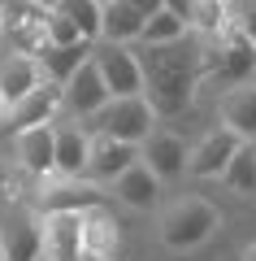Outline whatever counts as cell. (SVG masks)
<instances>
[{
    "instance_id": "30bf717a",
    "label": "cell",
    "mask_w": 256,
    "mask_h": 261,
    "mask_svg": "<svg viewBox=\"0 0 256 261\" xmlns=\"http://www.w3.org/2000/svg\"><path fill=\"white\" fill-rule=\"evenodd\" d=\"M187 152H191V148H187V140L178 135L174 126H156L152 135L139 144V161H144V166H152V174L161 178V183L187 174Z\"/></svg>"
},
{
    "instance_id": "7402d4cb",
    "label": "cell",
    "mask_w": 256,
    "mask_h": 261,
    "mask_svg": "<svg viewBox=\"0 0 256 261\" xmlns=\"http://www.w3.org/2000/svg\"><path fill=\"white\" fill-rule=\"evenodd\" d=\"M221 187L235 196H256V140H243L230 166L221 170Z\"/></svg>"
},
{
    "instance_id": "4316f807",
    "label": "cell",
    "mask_w": 256,
    "mask_h": 261,
    "mask_svg": "<svg viewBox=\"0 0 256 261\" xmlns=\"http://www.w3.org/2000/svg\"><path fill=\"white\" fill-rule=\"evenodd\" d=\"M230 22L256 44V0H235V5H230Z\"/></svg>"
},
{
    "instance_id": "e0dca14e",
    "label": "cell",
    "mask_w": 256,
    "mask_h": 261,
    "mask_svg": "<svg viewBox=\"0 0 256 261\" xmlns=\"http://www.w3.org/2000/svg\"><path fill=\"white\" fill-rule=\"evenodd\" d=\"M109 187H113V196H118L122 205H130V209H152L156 200H161V178H156L152 166H144V161H135L130 170H122Z\"/></svg>"
},
{
    "instance_id": "ffe728a7",
    "label": "cell",
    "mask_w": 256,
    "mask_h": 261,
    "mask_svg": "<svg viewBox=\"0 0 256 261\" xmlns=\"http://www.w3.org/2000/svg\"><path fill=\"white\" fill-rule=\"evenodd\" d=\"M39 79H44L39 57H22V53H5V57H0V92L9 96L13 105H18Z\"/></svg>"
},
{
    "instance_id": "7a4b0ae2",
    "label": "cell",
    "mask_w": 256,
    "mask_h": 261,
    "mask_svg": "<svg viewBox=\"0 0 256 261\" xmlns=\"http://www.w3.org/2000/svg\"><path fill=\"white\" fill-rule=\"evenodd\" d=\"M256 79V44L243 35V31L230 22L226 31H217L213 39H204V74H200V92L209 87H230L252 83Z\"/></svg>"
},
{
    "instance_id": "ba28073f",
    "label": "cell",
    "mask_w": 256,
    "mask_h": 261,
    "mask_svg": "<svg viewBox=\"0 0 256 261\" xmlns=\"http://www.w3.org/2000/svg\"><path fill=\"white\" fill-rule=\"evenodd\" d=\"M109 100H113V92H109V83H104L96 57H92V61H82L78 70L65 79V113H70V118L87 122L96 109H104Z\"/></svg>"
},
{
    "instance_id": "f1b7e54d",
    "label": "cell",
    "mask_w": 256,
    "mask_h": 261,
    "mask_svg": "<svg viewBox=\"0 0 256 261\" xmlns=\"http://www.w3.org/2000/svg\"><path fill=\"white\" fill-rule=\"evenodd\" d=\"M130 5H135V9L144 13V18H152L156 9H165V0H130Z\"/></svg>"
},
{
    "instance_id": "5bb4252c",
    "label": "cell",
    "mask_w": 256,
    "mask_h": 261,
    "mask_svg": "<svg viewBox=\"0 0 256 261\" xmlns=\"http://www.w3.org/2000/svg\"><path fill=\"white\" fill-rule=\"evenodd\" d=\"M139 161V144L113 140V135H92V152H87V178L92 183H113L122 170Z\"/></svg>"
},
{
    "instance_id": "f546056e",
    "label": "cell",
    "mask_w": 256,
    "mask_h": 261,
    "mask_svg": "<svg viewBox=\"0 0 256 261\" xmlns=\"http://www.w3.org/2000/svg\"><path fill=\"white\" fill-rule=\"evenodd\" d=\"M9 122H13V100H9L5 92H0V130L9 126Z\"/></svg>"
},
{
    "instance_id": "e575fe53",
    "label": "cell",
    "mask_w": 256,
    "mask_h": 261,
    "mask_svg": "<svg viewBox=\"0 0 256 261\" xmlns=\"http://www.w3.org/2000/svg\"><path fill=\"white\" fill-rule=\"evenodd\" d=\"M100 5H109V0H100Z\"/></svg>"
},
{
    "instance_id": "ac0fdd59",
    "label": "cell",
    "mask_w": 256,
    "mask_h": 261,
    "mask_svg": "<svg viewBox=\"0 0 256 261\" xmlns=\"http://www.w3.org/2000/svg\"><path fill=\"white\" fill-rule=\"evenodd\" d=\"M78 222H82V248L92 252V257H113V252H118V244H122V226H118V218H113L104 205L82 209Z\"/></svg>"
},
{
    "instance_id": "1f68e13d",
    "label": "cell",
    "mask_w": 256,
    "mask_h": 261,
    "mask_svg": "<svg viewBox=\"0 0 256 261\" xmlns=\"http://www.w3.org/2000/svg\"><path fill=\"white\" fill-rule=\"evenodd\" d=\"M35 5H48V9H52V5H56V0H35Z\"/></svg>"
},
{
    "instance_id": "277c9868",
    "label": "cell",
    "mask_w": 256,
    "mask_h": 261,
    "mask_svg": "<svg viewBox=\"0 0 256 261\" xmlns=\"http://www.w3.org/2000/svg\"><path fill=\"white\" fill-rule=\"evenodd\" d=\"M217 226H221L217 209L209 200H200V196H187V200H174L161 214V240H165V248L187 252V248H200Z\"/></svg>"
},
{
    "instance_id": "484cf974",
    "label": "cell",
    "mask_w": 256,
    "mask_h": 261,
    "mask_svg": "<svg viewBox=\"0 0 256 261\" xmlns=\"http://www.w3.org/2000/svg\"><path fill=\"white\" fill-rule=\"evenodd\" d=\"M48 44H82L78 27H74L61 9H48ZM87 44H92V39H87Z\"/></svg>"
},
{
    "instance_id": "4fadbf2b",
    "label": "cell",
    "mask_w": 256,
    "mask_h": 261,
    "mask_svg": "<svg viewBox=\"0 0 256 261\" xmlns=\"http://www.w3.org/2000/svg\"><path fill=\"white\" fill-rule=\"evenodd\" d=\"M44 257V226L39 214H13L0 226V261H39Z\"/></svg>"
},
{
    "instance_id": "7c38bea8",
    "label": "cell",
    "mask_w": 256,
    "mask_h": 261,
    "mask_svg": "<svg viewBox=\"0 0 256 261\" xmlns=\"http://www.w3.org/2000/svg\"><path fill=\"white\" fill-rule=\"evenodd\" d=\"M13 152H18V170L39 178L56 174V135L52 126H26V130H13Z\"/></svg>"
},
{
    "instance_id": "8fae6325",
    "label": "cell",
    "mask_w": 256,
    "mask_h": 261,
    "mask_svg": "<svg viewBox=\"0 0 256 261\" xmlns=\"http://www.w3.org/2000/svg\"><path fill=\"white\" fill-rule=\"evenodd\" d=\"M65 113V83H52V79H39L18 105H13V130L26 126H52L56 118Z\"/></svg>"
},
{
    "instance_id": "9a60e30c",
    "label": "cell",
    "mask_w": 256,
    "mask_h": 261,
    "mask_svg": "<svg viewBox=\"0 0 256 261\" xmlns=\"http://www.w3.org/2000/svg\"><path fill=\"white\" fill-rule=\"evenodd\" d=\"M52 135H56V174L65 178H82L87 174V152H92V130L82 126L78 118L52 122Z\"/></svg>"
},
{
    "instance_id": "5b68a950",
    "label": "cell",
    "mask_w": 256,
    "mask_h": 261,
    "mask_svg": "<svg viewBox=\"0 0 256 261\" xmlns=\"http://www.w3.org/2000/svg\"><path fill=\"white\" fill-rule=\"evenodd\" d=\"M92 57H96L113 96H144V61H139L135 44H104V39H96Z\"/></svg>"
},
{
    "instance_id": "836d02e7",
    "label": "cell",
    "mask_w": 256,
    "mask_h": 261,
    "mask_svg": "<svg viewBox=\"0 0 256 261\" xmlns=\"http://www.w3.org/2000/svg\"><path fill=\"white\" fill-rule=\"evenodd\" d=\"M226 5H235V0H226Z\"/></svg>"
},
{
    "instance_id": "9c48e42d",
    "label": "cell",
    "mask_w": 256,
    "mask_h": 261,
    "mask_svg": "<svg viewBox=\"0 0 256 261\" xmlns=\"http://www.w3.org/2000/svg\"><path fill=\"white\" fill-rule=\"evenodd\" d=\"M92 205H104V192L87 174L82 178H65V174L39 178V214H48V209H74V214H82Z\"/></svg>"
},
{
    "instance_id": "44dd1931",
    "label": "cell",
    "mask_w": 256,
    "mask_h": 261,
    "mask_svg": "<svg viewBox=\"0 0 256 261\" xmlns=\"http://www.w3.org/2000/svg\"><path fill=\"white\" fill-rule=\"evenodd\" d=\"M92 48L96 44H48L44 53H39V70H44V79H52V83H65V79L78 70L82 61H92Z\"/></svg>"
},
{
    "instance_id": "d4e9b609",
    "label": "cell",
    "mask_w": 256,
    "mask_h": 261,
    "mask_svg": "<svg viewBox=\"0 0 256 261\" xmlns=\"http://www.w3.org/2000/svg\"><path fill=\"white\" fill-rule=\"evenodd\" d=\"M187 18H178L174 9H156L152 18L144 22V35H139V44H174V39L187 35Z\"/></svg>"
},
{
    "instance_id": "8992f818",
    "label": "cell",
    "mask_w": 256,
    "mask_h": 261,
    "mask_svg": "<svg viewBox=\"0 0 256 261\" xmlns=\"http://www.w3.org/2000/svg\"><path fill=\"white\" fill-rule=\"evenodd\" d=\"M39 226H44V257L48 261H96L82 248V222L74 209H48V214H39Z\"/></svg>"
},
{
    "instance_id": "603a6c76",
    "label": "cell",
    "mask_w": 256,
    "mask_h": 261,
    "mask_svg": "<svg viewBox=\"0 0 256 261\" xmlns=\"http://www.w3.org/2000/svg\"><path fill=\"white\" fill-rule=\"evenodd\" d=\"M52 9H61L65 18L78 27V35H82V39H92V44L100 39V9H104L100 0H56Z\"/></svg>"
},
{
    "instance_id": "d6986e66",
    "label": "cell",
    "mask_w": 256,
    "mask_h": 261,
    "mask_svg": "<svg viewBox=\"0 0 256 261\" xmlns=\"http://www.w3.org/2000/svg\"><path fill=\"white\" fill-rule=\"evenodd\" d=\"M144 22L148 18L130 5V0H109L100 9V39L104 44H139Z\"/></svg>"
},
{
    "instance_id": "83f0119b",
    "label": "cell",
    "mask_w": 256,
    "mask_h": 261,
    "mask_svg": "<svg viewBox=\"0 0 256 261\" xmlns=\"http://www.w3.org/2000/svg\"><path fill=\"white\" fill-rule=\"evenodd\" d=\"M191 5L195 0H165V9H174L178 18H191ZM187 27H191V22H187Z\"/></svg>"
},
{
    "instance_id": "2e32d148",
    "label": "cell",
    "mask_w": 256,
    "mask_h": 261,
    "mask_svg": "<svg viewBox=\"0 0 256 261\" xmlns=\"http://www.w3.org/2000/svg\"><path fill=\"white\" fill-rule=\"evenodd\" d=\"M217 118L221 126H230L239 140H256V79L252 83H239L221 96L217 105Z\"/></svg>"
},
{
    "instance_id": "d590c367",
    "label": "cell",
    "mask_w": 256,
    "mask_h": 261,
    "mask_svg": "<svg viewBox=\"0 0 256 261\" xmlns=\"http://www.w3.org/2000/svg\"><path fill=\"white\" fill-rule=\"evenodd\" d=\"M39 261H48V257H39Z\"/></svg>"
},
{
    "instance_id": "d6a6232c",
    "label": "cell",
    "mask_w": 256,
    "mask_h": 261,
    "mask_svg": "<svg viewBox=\"0 0 256 261\" xmlns=\"http://www.w3.org/2000/svg\"><path fill=\"white\" fill-rule=\"evenodd\" d=\"M96 261H113V257H96Z\"/></svg>"
},
{
    "instance_id": "4dcf8cb0",
    "label": "cell",
    "mask_w": 256,
    "mask_h": 261,
    "mask_svg": "<svg viewBox=\"0 0 256 261\" xmlns=\"http://www.w3.org/2000/svg\"><path fill=\"white\" fill-rule=\"evenodd\" d=\"M239 261H256V244H247V248H243V257H239Z\"/></svg>"
},
{
    "instance_id": "6da1fadb",
    "label": "cell",
    "mask_w": 256,
    "mask_h": 261,
    "mask_svg": "<svg viewBox=\"0 0 256 261\" xmlns=\"http://www.w3.org/2000/svg\"><path fill=\"white\" fill-rule=\"evenodd\" d=\"M144 61V96L156 109V118L169 122L191 109L204 74V35L187 31L174 44H135Z\"/></svg>"
},
{
    "instance_id": "cb8c5ba5",
    "label": "cell",
    "mask_w": 256,
    "mask_h": 261,
    "mask_svg": "<svg viewBox=\"0 0 256 261\" xmlns=\"http://www.w3.org/2000/svg\"><path fill=\"white\" fill-rule=\"evenodd\" d=\"M191 31L195 35H204V39H213L217 31H226L230 27V5L226 0H195L191 5Z\"/></svg>"
},
{
    "instance_id": "52a82bcc",
    "label": "cell",
    "mask_w": 256,
    "mask_h": 261,
    "mask_svg": "<svg viewBox=\"0 0 256 261\" xmlns=\"http://www.w3.org/2000/svg\"><path fill=\"white\" fill-rule=\"evenodd\" d=\"M239 135L230 126H213L204 130L200 140L191 144V152H187V174L191 178H221V170L230 166V157L239 152Z\"/></svg>"
},
{
    "instance_id": "3957f363",
    "label": "cell",
    "mask_w": 256,
    "mask_h": 261,
    "mask_svg": "<svg viewBox=\"0 0 256 261\" xmlns=\"http://www.w3.org/2000/svg\"><path fill=\"white\" fill-rule=\"evenodd\" d=\"M82 126L92 130V135H113V140H126V144H144L161 118L156 109L148 105V96H113L104 109H96L92 118L82 122Z\"/></svg>"
}]
</instances>
